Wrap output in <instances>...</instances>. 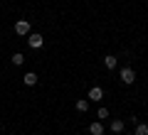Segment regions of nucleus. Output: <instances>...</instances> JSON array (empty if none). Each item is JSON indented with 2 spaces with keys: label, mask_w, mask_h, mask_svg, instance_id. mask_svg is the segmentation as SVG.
I'll list each match as a JSON object with an SVG mask.
<instances>
[{
  "label": "nucleus",
  "mask_w": 148,
  "mask_h": 135,
  "mask_svg": "<svg viewBox=\"0 0 148 135\" xmlns=\"http://www.w3.org/2000/svg\"><path fill=\"white\" fill-rule=\"evenodd\" d=\"M77 111H79V113L89 111V101H86V98H79V101H77Z\"/></svg>",
  "instance_id": "nucleus-10"
},
{
  "label": "nucleus",
  "mask_w": 148,
  "mask_h": 135,
  "mask_svg": "<svg viewBox=\"0 0 148 135\" xmlns=\"http://www.w3.org/2000/svg\"><path fill=\"white\" fill-rule=\"evenodd\" d=\"M15 35L27 37V35H30V22H27V20H17L15 22Z\"/></svg>",
  "instance_id": "nucleus-2"
},
{
  "label": "nucleus",
  "mask_w": 148,
  "mask_h": 135,
  "mask_svg": "<svg viewBox=\"0 0 148 135\" xmlns=\"http://www.w3.org/2000/svg\"><path fill=\"white\" fill-rule=\"evenodd\" d=\"M133 135H148V123H138L136 130H133Z\"/></svg>",
  "instance_id": "nucleus-9"
},
{
  "label": "nucleus",
  "mask_w": 148,
  "mask_h": 135,
  "mask_svg": "<svg viewBox=\"0 0 148 135\" xmlns=\"http://www.w3.org/2000/svg\"><path fill=\"white\" fill-rule=\"evenodd\" d=\"M121 81L123 83H133V81H136V71H133L131 66H123L121 69Z\"/></svg>",
  "instance_id": "nucleus-3"
},
{
  "label": "nucleus",
  "mask_w": 148,
  "mask_h": 135,
  "mask_svg": "<svg viewBox=\"0 0 148 135\" xmlns=\"http://www.w3.org/2000/svg\"><path fill=\"white\" fill-rule=\"evenodd\" d=\"M123 128H126V123H123V120L121 118H114V120H111V133H123Z\"/></svg>",
  "instance_id": "nucleus-5"
},
{
  "label": "nucleus",
  "mask_w": 148,
  "mask_h": 135,
  "mask_svg": "<svg viewBox=\"0 0 148 135\" xmlns=\"http://www.w3.org/2000/svg\"><path fill=\"white\" fill-rule=\"evenodd\" d=\"M86 98H89V101H101V98H104V88H101V86H91Z\"/></svg>",
  "instance_id": "nucleus-4"
},
{
  "label": "nucleus",
  "mask_w": 148,
  "mask_h": 135,
  "mask_svg": "<svg viewBox=\"0 0 148 135\" xmlns=\"http://www.w3.org/2000/svg\"><path fill=\"white\" fill-rule=\"evenodd\" d=\"M89 133L91 135H104V125H101L99 120H94V123L89 125Z\"/></svg>",
  "instance_id": "nucleus-8"
},
{
  "label": "nucleus",
  "mask_w": 148,
  "mask_h": 135,
  "mask_svg": "<svg viewBox=\"0 0 148 135\" xmlns=\"http://www.w3.org/2000/svg\"><path fill=\"white\" fill-rule=\"evenodd\" d=\"M22 81H25V86H35V83H37V74L35 71H27L25 76H22Z\"/></svg>",
  "instance_id": "nucleus-7"
},
{
  "label": "nucleus",
  "mask_w": 148,
  "mask_h": 135,
  "mask_svg": "<svg viewBox=\"0 0 148 135\" xmlns=\"http://www.w3.org/2000/svg\"><path fill=\"white\" fill-rule=\"evenodd\" d=\"M96 118H109V111H106V108H99V111H96Z\"/></svg>",
  "instance_id": "nucleus-12"
},
{
  "label": "nucleus",
  "mask_w": 148,
  "mask_h": 135,
  "mask_svg": "<svg viewBox=\"0 0 148 135\" xmlns=\"http://www.w3.org/2000/svg\"><path fill=\"white\" fill-rule=\"evenodd\" d=\"M12 64H15V66H22V64H25V57H22L20 52H17V54H12Z\"/></svg>",
  "instance_id": "nucleus-11"
},
{
  "label": "nucleus",
  "mask_w": 148,
  "mask_h": 135,
  "mask_svg": "<svg viewBox=\"0 0 148 135\" xmlns=\"http://www.w3.org/2000/svg\"><path fill=\"white\" fill-rule=\"evenodd\" d=\"M116 64H119V59L114 57V54H106L104 57V66L106 69H116Z\"/></svg>",
  "instance_id": "nucleus-6"
},
{
  "label": "nucleus",
  "mask_w": 148,
  "mask_h": 135,
  "mask_svg": "<svg viewBox=\"0 0 148 135\" xmlns=\"http://www.w3.org/2000/svg\"><path fill=\"white\" fill-rule=\"evenodd\" d=\"M42 44H45V37L42 35H37V32L27 35V47H30V49H40Z\"/></svg>",
  "instance_id": "nucleus-1"
}]
</instances>
